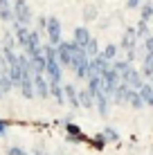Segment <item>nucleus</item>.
Instances as JSON below:
<instances>
[{
    "mask_svg": "<svg viewBox=\"0 0 153 155\" xmlns=\"http://www.w3.org/2000/svg\"><path fill=\"white\" fill-rule=\"evenodd\" d=\"M14 20L20 25H29L32 23V9L25 0H14Z\"/></svg>",
    "mask_w": 153,
    "mask_h": 155,
    "instance_id": "nucleus-1",
    "label": "nucleus"
},
{
    "mask_svg": "<svg viewBox=\"0 0 153 155\" xmlns=\"http://www.w3.org/2000/svg\"><path fill=\"white\" fill-rule=\"evenodd\" d=\"M45 31H47V38H50V45H59L61 43V23H59V18L50 16Z\"/></svg>",
    "mask_w": 153,
    "mask_h": 155,
    "instance_id": "nucleus-2",
    "label": "nucleus"
},
{
    "mask_svg": "<svg viewBox=\"0 0 153 155\" xmlns=\"http://www.w3.org/2000/svg\"><path fill=\"white\" fill-rule=\"evenodd\" d=\"M122 81L126 85H131L133 90H140L142 85H144V81H142V72H138L135 68H128V70L122 74Z\"/></svg>",
    "mask_w": 153,
    "mask_h": 155,
    "instance_id": "nucleus-3",
    "label": "nucleus"
},
{
    "mask_svg": "<svg viewBox=\"0 0 153 155\" xmlns=\"http://www.w3.org/2000/svg\"><path fill=\"white\" fill-rule=\"evenodd\" d=\"M45 74H47V79H50V83H59L61 81V63H59V58H47Z\"/></svg>",
    "mask_w": 153,
    "mask_h": 155,
    "instance_id": "nucleus-4",
    "label": "nucleus"
},
{
    "mask_svg": "<svg viewBox=\"0 0 153 155\" xmlns=\"http://www.w3.org/2000/svg\"><path fill=\"white\" fill-rule=\"evenodd\" d=\"M135 43H138V31H135L133 27H128V29L124 31L122 43H119V45H122V50L131 52V50H138V47H135Z\"/></svg>",
    "mask_w": 153,
    "mask_h": 155,
    "instance_id": "nucleus-5",
    "label": "nucleus"
},
{
    "mask_svg": "<svg viewBox=\"0 0 153 155\" xmlns=\"http://www.w3.org/2000/svg\"><path fill=\"white\" fill-rule=\"evenodd\" d=\"M20 92L25 99H34L36 88H34V77L32 74H23V81H20Z\"/></svg>",
    "mask_w": 153,
    "mask_h": 155,
    "instance_id": "nucleus-6",
    "label": "nucleus"
},
{
    "mask_svg": "<svg viewBox=\"0 0 153 155\" xmlns=\"http://www.w3.org/2000/svg\"><path fill=\"white\" fill-rule=\"evenodd\" d=\"M56 52H59V63L61 65H70L72 68V50H70V43H59L56 45Z\"/></svg>",
    "mask_w": 153,
    "mask_h": 155,
    "instance_id": "nucleus-7",
    "label": "nucleus"
},
{
    "mask_svg": "<svg viewBox=\"0 0 153 155\" xmlns=\"http://www.w3.org/2000/svg\"><path fill=\"white\" fill-rule=\"evenodd\" d=\"M34 88H36L38 97H43V99L50 97V81H45L43 74H34Z\"/></svg>",
    "mask_w": 153,
    "mask_h": 155,
    "instance_id": "nucleus-8",
    "label": "nucleus"
},
{
    "mask_svg": "<svg viewBox=\"0 0 153 155\" xmlns=\"http://www.w3.org/2000/svg\"><path fill=\"white\" fill-rule=\"evenodd\" d=\"M14 31H16V41H18V45L20 47H27L29 31L32 29H27V25H20V23H16V20H14Z\"/></svg>",
    "mask_w": 153,
    "mask_h": 155,
    "instance_id": "nucleus-9",
    "label": "nucleus"
},
{
    "mask_svg": "<svg viewBox=\"0 0 153 155\" xmlns=\"http://www.w3.org/2000/svg\"><path fill=\"white\" fill-rule=\"evenodd\" d=\"M126 104H128L133 110H140L142 106H146V104H144V99L140 97V90H133V88H131V90H128V94H126Z\"/></svg>",
    "mask_w": 153,
    "mask_h": 155,
    "instance_id": "nucleus-10",
    "label": "nucleus"
},
{
    "mask_svg": "<svg viewBox=\"0 0 153 155\" xmlns=\"http://www.w3.org/2000/svg\"><path fill=\"white\" fill-rule=\"evenodd\" d=\"M0 20L14 23V5H9V0H0Z\"/></svg>",
    "mask_w": 153,
    "mask_h": 155,
    "instance_id": "nucleus-11",
    "label": "nucleus"
},
{
    "mask_svg": "<svg viewBox=\"0 0 153 155\" xmlns=\"http://www.w3.org/2000/svg\"><path fill=\"white\" fill-rule=\"evenodd\" d=\"M63 92H65V101L72 106V108H79V106H81L79 104V92L75 90V85H70V83L63 85Z\"/></svg>",
    "mask_w": 153,
    "mask_h": 155,
    "instance_id": "nucleus-12",
    "label": "nucleus"
},
{
    "mask_svg": "<svg viewBox=\"0 0 153 155\" xmlns=\"http://www.w3.org/2000/svg\"><path fill=\"white\" fill-rule=\"evenodd\" d=\"M45 68H47V58H45V54L32 56V72H34V74H43Z\"/></svg>",
    "mask_w": 153,
    "mask_h": 155,
    "instance_id": "nucleus-13",
    "label": "nucleus"
},
{
    "mask_svg": "<svg viewBox=\"0 0 153 155\" xmlns=\"http://www.w3.org/2000/svg\"><path fill=\"white\" fill-rule=\"evenodd\" d=\"M90 41H92V36L88 34L86 27H77V29H75V43H77V45H81L83 50H86V45H88Z\"/></svg>",
    "mask_w": 153,
    "mask_h": 155,
    "instance_id": "nucleus-14",
    "label": "nucleus"
},
{
    "mask_svg": "<svg viewBox=\"0 0 153 155\" xmlns=\"http://www.w3.org/2000/svg\"><path fill=\"white\" fill-rule=\"evenodd\" d=\"M128 90H131V85H126L124 81L119 83V88L115 90V94H113V101L115 104H124L126 101V94H128Z\"/></svg>",
    "mask_w": 153,
    "mask_h": 155,
    "instance_id": "nucleus-15",
    "label": "nucleus"
},
{
    "mask_svg": "<svg viewBox=\"0 0 153 155\" xmlns=\"http://www.w3.org/2000/svg\"><path fill=\"white\" fill-rule=\"evenodd\" d=\"M140 97L144 99V104H146V106H151V108H153V85L144 83V85L140 88Z\"/></svg>",
    "mask_w": 153,
    "mask_h": 155,
    "instance_id": "nucleus-16",
    "label": "nucleus"
},
{
    "mask_svg": "<svg viewBox=\"0 0 153 155\" xmlns=\"http://www.w3.org/2000/svg\"><path fill=\"white\" fill-rule=\"evenodd\" d=\"M142 74L153 79V54H144L142 58Z\"/></svg>",
    "mask_w": 153,
    "mask_h": 155,
    "instance_id": "nucleus-17",
    "label": "nucleus"
},
{
    "mask_svg": "<svg viewBox=\"0 0 153 155\" xmlns=\"http://www.w3.org/2000/svg\"><path fill=\"white\" fill-rule=\"evenodd\" d=\"M95 101H97V99H95L92 94L88 92V88H86V90H81V92H79V104H81L83 108H92V106H95Z\"/></svg>",
    "mask_w": 153,
    "mask_h": 155,
    "instance_id": "nucleus-18",
    "label": "nucleus"
},
{
    "mask_svg": "<svg viewBox=\"0 0 153 155\" xmlns=\"http://www.w3.org/2000/svg\"><path fill=\"white\" fill-rule=\"evenodd\" d=\"M95 99H97V108H99V115H101V117H108V99L110 97H106V94H97V97H95Z\"/></svg>",
    "mask_w": 153,
    "mask_h": 155,
    "instance_id": "nucleus-19",
    "label": "nucleus"
},
{
    "mask_svg": "<svg viewBox=\"0 0 153 155\" xmlns=\"http://www.w3.org/2000/svg\"><path fill=\"white\" fill-rule=\"evenodd\" d=\"M50 92H52V97L56 99V104H65V97H63V90H61V85L59 83H50Z\"/></svg>",
    "mask_w": 153,
    "mask_h": 155,
    "instance_id": "nucleus-20",
    "label": "nucleus"
},
{
    "mask_svg": "<svg viewBox=\"0 0 153 155\" xmlns=\"http://www.w3.org/2000/svg\"><path fill=\"white\" fill-rule=\"evenodd\" d=\"M135 31H138V38H149V36H151V29H149V23H146V20H142V18H140V23H138V27H135Z\"/></svg>",
    "mask_w": 153,
    "mask_h": 155,
    "instance_id": "nucleus-21",
    "label": "nucleus"
},
{
    "mask_svg": "<svg viewBox=\"0 0 153 155\" xmlns=\"http://www.w3.org/2000/svg\"><path fill=\"white\" fill-rule=\"evenodd\" d=\"M140 18L146 20V23L153 18V2H144V5L140 7Z\"/></svg>",
    "mask_w": 153,
    "mask_h": 155,
    "instance_id": "nucleus-22",
    "label": "nucleus"
},
{
    "mask_svg": "<svg viewBox=\"0 0 153 155\" xmlns=\"http://www.w3.org/2000/svg\"><path fill=\"white\" fill-rule=\"evenodd\" d=\"M86 54H88V58H95V56L101 54V52H99V45H97V41H95V38L86 45Z\"/></svg>",
    "mask_w": 153,
    "mask_h": 155,
    "instance_id": "nucleus-23",
    "label": "nucleus"
},
{
    "mask_svg": "<svg viewBox=\"0 0 153 155\" xmlns=\"http://www.w3.org/2000/svg\"><path fill=\"white\" fill-rule=\"evenodd\" d=\"M128 68H131V61H115V63H113V70L119 72V77H122V74L128 70Z\"/></svg>",
    "mask_w": 153,
    "mask_h": 155,
    "instance_id": "nucleus-24",
    "label": "nucleus"
},
{
    "mask_svg": "<svg viewBox=\"0 0 153 155\" xmlns=\"http://www.w3.org/2000/svg\"><path fill=\"white\" fill-rule=\"evenodd\" d=\"M68 124H65V128H68V133L72 135V142H79L81 140V133H79V128L75 126V124H70V119H65Z\"/></svg>",
    "mask_w": 153,
    "mask_h": 155,
    "instance_id": "nucleus-25",
    "label": "nucleus"
},
{
    "mask_svg": "<svg viewBox=\"0 0 153 155\" xmlns=\"http://www.w3.org/2000/svg\"><path fill=\"white\" fill-rule=\"evenodd\" d=\"M2 50H16V47H14V34H12V31H5V38H2Z\"/></svg>",
    "mask_w": 153,
    "mask_h": 155,
    "instance_id": "nucleus-26",
    "label": "nucleus"
},
{
    "mask_svg": "<svg viewBox=\"0 0 153 155\" xmlns=\"http://www.w3.org/2000/svg\"><path fill=\"white\" fill-rule=\"evenodd\" d=\"M117 50H119V47H117V45H106V50H101V54H104V56H106V58H108V61H113V58H115V56H117Z\"/></svg>",
    "mask_w": 153,
    "mask_h": 155,
    "instance_id": "nucleus-27",
    "label": "nucleus"
},
{
    "mask_svg": "<svg viewBox=\"0 0 153 155\" xmlns=\"http://www.w3.org/2000/svg\"><path fill=\"white\" fill-rule=\"evenodd\" d=\"M104 137H106V142H117L119 140V135L113 130V128H106V130H104Z\"/></svg>",
    "mask_w": 153,
    "mask_h": 155,
    "instance_id": "nucleus-28",
    "label": "nucleus"
},
{
    "mask_svg": "<svg viewBox=\"0 0 153 155\" xmlns=\"http://www.w3.org/2000/svg\"><path fill=\"white\" fill-rule=\"evenodd\" d=\"M83 18H86V20H95V18H97V9H95V7H86V9H83Z\"/></svg>",
    "mask_w": 153,
    "mask_h": 155,
    "instance_id": "nucleus-29",
    "label": "nucleus"
},
{
    "mask_svg": "<svg viewBox=\"0 0 153 155\" xmlns=\"http://www.w3.org/2000/svg\"><path fill=\"white\" fill-rule=\"evenodd\" d=\"M144 50H146V54H153V34L149 38H144Z\"/></svg>",
    "mask_w": 153,
    "mask_h": 155,
    "instance_id": "nucleus-30",
    "label": "nucleus"
},
{
    "mask_svg": "<svg viewBox=\"0 0 153 155\" xmlns=\"http://www.w3.org/2000/svg\"><path fill=\"white\" fill-rule=\"evenodd\" d=\"M142 5H144L142 0H128V2H126V7H128V9H135V7H142Z\"/></svg>",
    "mask_w": 153,
    "mask_h": 155,
    "instance_id": "nucleus-31",
    "label": "nucleus"
},
{
    "mask_svg": "<svg viewBox=\"0 0 153 155\" xmlns=\"http://www.w3.org/2000/svg\"><path fill=\"white\" fill-rule=\"evenodd\" d=\"M9 155H27V153H25L23 148H18V146H12L9 148Z\"/></svg>",
    "mask_w": 153,
    "mask_h": 155,
    "instance_id": "nucleus-32",
    "label": "nucleus"
},
{
    "mask_svg": "<svg viewBox=\"0 0 153 155\" xmlns=\"http://www.w3.org/2000/svg\"><path fill=\"white\" fill-rule=\"evenodd\" d=\"M5 133H7V128H5V124L0 121V135H5Z\"/></svg>",
    "mask_w": 153,
    "mask_h": 155,
    "instance_id": "nucleus-33",
    "label": "nucleus"
},
{
    "mask_svg": "<svg viewBox=\"0 0 153 155\" xmlns=\"http://www.w3.org/2000/svg\"><path fill=\"white\" fill-rule=\"evenodd\" d=\"M0 54H2V41H0Z\"/></svg>",
    "mask_w": 153,
    "mask_h": 155,
    "instance_id": "nucleus-34",
    "label": "nucleus"
}]
</instances>
